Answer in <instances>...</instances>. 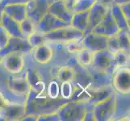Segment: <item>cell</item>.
I'll list each match as a JSON object with an SVG mask.
<instances>
[{"instance_id": "6da1fadb", "label": "cell", "mask_w": 130, "mask_h": 121, "mask_svg": "<svg viewBox=\"0 0 130 121\" xmlns=\"http://www.w3.org/2000/svg\"><path fill=\"white\" fill-rule=\"evenodd\" d=\"M87 110L85 102L69 100L59 107L57 113L61 121H82Z\"/></svg>"}, {"instance_id": "7a4b0ae2", "label": "cell", "mask_w": 130, "mask_h": 121, "mask_svg": "<svg viewBox=\"0 0 130 121\" xmlns=\"http://www.w3.org/2000/svg\"><path fill=\"white\" fill-rule=\"evenodd\" d=\"M117 97L113 92L103 101L93 105V114L97 121H107L112 119L117 109Z\"/></svg>"}, {"instance_id": "3957f363", "label": "cell", "mask_w": 130, "mask_h": 121, "mask_svg": "<svg viewBox=\"0 0 130 121\" xmlns=\"http://www.w3.org/2000/svg\"><path fill=\"white\" fill-rule=\"evenodd\" d=\"M83 32L74 28L70 24L44 34L48 42L67 44L74 40H80L83 37Z\"/></svg>"}, {"instance_id": "277c9868", "label": "cell", "mask_w": 130, "mask_h": 121, "mask_svg": "<svg viewBox=\"0 0 130 121\" xmlns=\"http://www.w3.org/2000/svg\"><path fill=\"white\" fill-rule=\"evenodd\" d=\"M67 99H64L62 98H41L39 96H35L30 102V108L33 111L32 114H37L40 111L39 115L56 112L59 109V107L66 102Z\"/></svg>"}, {"instance_id": "5b68a950", "label": "cell", "mask_w": 130, "mask_h": 121, "mask_svg": "<svg viewBox=\"0 0 130 121\" xmlns=\"http://www.w3.org/2000/svg\"><path fill=\"white\" fill-rule=\"evenodd\" d=\"M91 65L98 73L104 74H112L116 70L114 54L107 49L94 53Z\"/></svg>"}, {"instance_id": "8992f818", "label": "cell", "mask_w": 130, "mask_h": 121, "mask_svg": "<svg viewBox=\"0 0 130 121\" xmlns=\"http://www.w3.org/2000/svg\"><path fill=\"white\" fill-rule=\"evenodd\" d=\"M7 87L12 95L27 102L32 91L30 83L28 78L25 77H10L7 81Z\"/></svg>"}, {"instance_id": "52a82bcc", "label": "cell", "mask_w": 130, "mask_h": 121, "mask_svg": "<svg viewBox=\"0 0 130 121\" xmlns=\"http://www.w3.org/2000/svg\"><path fill=\"white\" fill-rule=\"evenodd\" d=\"M112 87L114 91L120 95H129L130 92V70L129 67H122L113 73Z\"/></svg>"}, {"instance_id": "ba28073f", "label": "cell", "mask_w": 130, "mask_h": 121, "mask_svg": "<svg viewBox=\"0 0 130 121\" xmlns=\"http://www.w3.org/2000/svg\"><path fill=\"white\" fill-rule=\"evenodd\" d=\"M27 113V102H9L8 104L0 111V115L4 120L8 121L22 120Z\"/></svg>"}, {"instance_id": "9c48e42d", "label": "cell", "mask_w": 130, "mask_h": 121, "mask_svg": "<svg viewBox=\"0 0 130 121\" xmlns=\"http://www.w3.org/2000/svg\"><path fill=\"white\" fill-rule=\"evenodd\" d=\"M54 0H31L26 4L27 15L36 23L48 13V8Z\"/></svg>"}, {"instance_id": "30bf717a", "label": "cell", "mask_w": 130, "mask_h": 121, "mask_svg": "<svg viewBox=\"0 0 130 121\" xmlns=\"http://www.w3.org/2000/svg\"><path fill=\"white\" fill-rule=\"evenodd\" d=\"M4 70L11 74H16L23 71L25 66L24 54L11 53L3 57L2 63Z\"/></svg>"}, {"instance_id": "8fae6325", "label": "cell", "mask_w": 130, "mask_h": 121, "mask_svg": "<svg viewBox=\"0 0 130 121\" xmlns=\"http://www.w3.org/2000/svg\"><path fill=\"white\" fill-rule=\"evenodd\" d=\"M32 48L26 37H11L6 47L0 50V55L3 57L11 53L25 54L32 52Z\"/></svg>"}, {"instance_id": "7c38bea8", "label": "cell", "mask_w": 130, "mask_h": 121, "mask_svg": "<svg viewBox=\"0 0 130 121\" xmlns=\"http://www.w3.org/2000/svg\"><path fill=\"white\" fill-rule=\"evenodd\" d=\"M107 37L103 35L89 32L83 35L81 41L84 48H86L93 53L107 49Z\"/></svg>"}, {"instance_id": "4fadbf2b", "label": "cell", "mask_w": 130, "mask_h": 121, "mask_svg": "<svg viewBox=\"0 0 130 121\" xmlns=\"http://www.w3.org/2000/svg\"><path fill=\"white\" fill-rule=\"evenodd\" d=\"M70 24V23H67V22L58 19L56 16L48 12L37 23V31L43 34H45L49 32H52L53 30L68 26Z\"/></svg>"}, {"instance_id": "5bb4252c", "label": "cell", "mask_w": 130, "mask_h": 121, "mask_svg": "<svg viewBox=\"0 0 130 121\" xmlns=\"http://www.w3.org/2000/svg\"><path fill=\"white\" fill-rule=\"evenodd\" d=\"M118 31L119 28L113 20V17L111 15L109 9L108 12L106 14L102 21L97 26H95L91 32L109 37L113 35H116L118 32Z\"/></svg>"}, {"instance_id": "9a60e30c", "label": "cell", "mask_w": 130, "mask_h": 121, "mask_svg": "<svg viewBox=\"0 0 130 121\" xmlns=\"http://www.w3.org/2000/svg\"><path fill=\"white\" fill-rule=\"evenodd\" d=\"M110 8H107L102 3H99L98 1L91 7V8L88 11V27L84 34H86L97 26L104 19L106 14L108 12Z\"/></svg>"}, {"instance_id": "2e32d148", "label": "cell", "mask_w": 130, "mask_h": 121, "mask_svg": "<svg viewBox=\"0 0 130 121\" xmlns=\"http://www.w3.org/2000/svg\"><path fill=\"white\" fill-rule=\"evenodd\" d=\"M31 53H32L33 60L37 63L41 65L49 63L52 61L53 54H54L53 48L48 43H44L33 48Z\"/></svg>"}, {"instance_id": "e0dca14e", "label": "cell", "mask_w": 130, "mask_h": 121, "mask_svg": "<svg viewBox=\"0 0 130 121\" xmlns=\"http://www.w3.org/2000/svg\"><path fill=\"white\" fill-rule=\"evenodd\" d=\"M48 13L58 19L70 24L74 13L66 6L64 0H54L48 8Z\"/></svg>"}, {"instance_id": "ac0fdd59", "label": "cell", "mask_w": 130, "mask_h": 121, "mask_svg": "<svg viewBox=\"0 0 130 121\" xmlns=\"http://www.w3.org/2000/svg\"><path fill=\"white\" fill-rule=\"evenodd\" d=\"M3 12L7 14L12 19L17 21H22L24 20L27 15V10H26V4L21 3H10L6 4L3 6Z\"/></svg>"}, {"instance_id": "d6986e66", "label": "cell", "mask_w": 130, "mask_h": 121, "mask_svg": "<svg viewBox=\"0 0 130 121\" xmlns=\"http://www.w3.org/2000/svg\"><path fill=\"white\" fill-rule=\"evenodd\" d=\"M1 25L6 29L11 37H24L22 34L20 27V22L3 12Z\"/></svg>"}, {"instance_id": "ffe728a7", "label": "cell", "mask_w": 130, "mask_h": 121, "mask_svg": "<svg viewBox=\"0 0 130 121\" xmlns=\"http://www.w3.org/2000/svg\"><path fill=\"white\" fill-rule=\"evenodd\" d=\"M111 14L113 17V20L117 25L119 30H128L129 21L126 19L118 4L114 3L110 8Z\"/></svg>"}, {"instance_id": "44dd1931", "label": "cell", "mask_w": 130, "mask_h": 121, "mask_svg": "<svg viewBox=\"0 0 130 121\" xmlns=\"http://www.w3.org/2000/svg\"><path fill=\"white\" fill-rule=\"evenodd\" d=\"M88 11L74 12L70 21V25L74 28L81 31L84 34L88 27Z\"/></svg>"}, {"instance_id": "7402d4cb", "label": "cell", "mask_w": 130, "mask_h": 121, "mask_svg": "<svg viewBox=\"0 0 130 121\" xmlns=\"http://www.w3.org/2000/svg\"><path fill=\"white\" fill-rule=\"evenodd\" d=\"M113 93V90L110 87H99L92 91L91 98H88L87 102L89 104L95 105L97 102L103 101L107 97H109Z\"/></svg>"}, {"instance_id": "603a6c76", "label": "cell", "mask_w": 130, "mask_h": 121, "mask_svg": "<svg viewBox=\"0 0 130 121\" xmlns=\"http://www.w3.org/2000/svg\"><path fill=\"white\" fill-rule=\"evenodd\" d=\"M93 55V52L84 48L80 52L76 53V60H77L78 64L80 66L83 67V68H87L92 64Z\"/></svg>"}, {"instance_id": "cb8c5ba5", "label": "cell", "mask_w": 130, "mask_h": 121, "mask_svg": "<svg viewBox=\"0 0 130 121\" xmlns=\"http://www.w3.org/2000/svg\"><path fill=\"white\" fill-rule=\"evenodd\" d=\"M20 27L22 34L26 38L37 31V24L29 17H26L24 20L20 21Z\"/></svg>"}, {"instance_id": "d4e9b609", "label": "cell", "mask_w": 130, "mask_h": 121, "mask_svg": "<svg viewBox=\"0 0 130 121\" xmlns=\"http://www.w3.org/2000/svg\"><path fill=\"white\" fill-rule=\"evenodd\" d=\"M57 78L61 82H73L76 78V72L70 66H62L58 69Z\"/></svg>"}, {"instance_id": "484cf974", "label": "cell", "mask_w": 130, "mask_h": 121, "mask_svg": "<svg viewBox=\"0 0 130 121\" xmlns=\"http://www.w3.org/2000/svg\"><path fill=\"white\" fill-rule=\"evenodd\" d=\"M38 76L39 74H37V72H35L33 70L28 71V73L26 74V77L30 83L32 91L36 93H38V91H41L44 88L42 80Z\"/></svg>"}, {"instance_id": "4316f807", "label": "cell", "mask_w": 130, "mask_h": 121, "mask_svg": "<svg viewBox=\"0 0 130 121\" xmlns=\"http://www.w3.org/2000/svg\"><path fill=\"white\" fill-rule=\"evenodd\" d=\"M114 61L116 69L122 67H128L129 65V53L124 50H120L114 53Z\"/></svg>"}, {"instance_id": "83f0119b", "label": "cell", "mask_w": 130, "mask_h": 121, "mask_svg": "<svg viewBox=\"0 0 130 121\" xmlns=\"http://www.w3.org/2000/svg\"><path fill=\"white\" fill-rule=\"evenodd\" d=\"M120 50L129 53L130 39H129V29L128 30H119L116 33Z\"/></svg>"}, {"instance_id": "f1b7e54d", "label": "cell", "mask_w": 130, "mask_h": 121, "mask_svg": "<svg viewBox=\"0 0 130 121\" xmlns=\"http://www.w3.org/2000/svg\"><path fill=\"white\" fill-rule=\"evenodd\" d=\"M75 93V89L72 84V82H61L60 94L62 98L70 100Z\"/></svg>"}, {"instance_id": "f546056e", "label": "cell", "mask_w": 130, "mask_h": 121, "mask_svg": "<svg viewBox=\"0 0 130 121\" xmlns=\"http://www.w3.org/2000/svg\"><path fill=\"white\" fill-rule=\"evenodd\" d=\"M97 0H77L73 8V13L89 11Z\"/></svg>"}, {"instance_id": "4dcf8cb0", "label": "cell", "mask_w": 130, "mask_h": 121, "mask_svg": "<svg viewBox=\"0 0 130 121\" xmlns=\"http://www.w3.org/2000/svg\"><path fill=\"white\" fill-rule=\"evenodd\" d=\"M27 39H28L29 44H31V46L32 48L41 45V44H44V43H48L45 37H44V34L38 32V31L32 33V35H30L29 37H27Z\"/></svg>"}, {"instance_id": "1f68e13d", "label": "cell", "mask_w": 130, "mask_h": 121, "mask_svg": "<svg viewBox=\"0 0 130 121\" xmlns=\"http://www.w3.org/2000/svg\"><path fill=\"white\" fill-rule=\"evenodd\" d=\"M107 50L109 51L111 53H113V54L120 50V44H119L117 37H116V34L111 36V37H107Z\"/></svg>"}, {"instance_id": "d6a6232c", "label": "cell", "mask_w": 130, "mask_h": 121, "mask_svg": "<svg viewBox=\"0 0 130 121\" xmlns=\"http://www.w3.org/2000/svg\"><path fill=\"white\" fill-rule=\"evenodd\" d=\"M83 48H84L83 44L80 40H74L66 44V50L70 53H78L80 52Z\"/></svg>"}, {"instance_id": "836d02e7", "label": "cell", "mask_w": 130, "mask_h": 121, "mask_svg": "<svg viewBox=\"0 0 130 121\" xmlns=\"http://www.w3.org/2000/svg\"><path fill=\"white\" fill-rule=\"evenodd\" d=\"M60 95V87L55 81H53L48 85V96L51 98H59Z\"/></svg>"}, {"instance_id": "e575fe53", "label": "cell", "mask_w": 130, "mask_h": 121, "mask_svg": "<svg viewBox=\"0 0 130 121\" xmlns=\"http://www.w3.org/2000/svg\"><path fill=\"white\" fill-rule=\"evenodd\" d=\"M11 37L8 34L6 29L0 24V50L6 47Z\"/></svg>"}, {"instance_id": "d590c367", "label": "cell", "mask_w": 130, "mask_h": 121, "mask_svg": "<svg viewBox=\"0 0 130 121\" xmlns=\"http://www.w3.org/2000/svg\"><path fill=\"white\" fill-rule=\"evenodd\" d=\"M37 121H60V119L56 111V112L38 115Z\"/></svg>"}, {"instance_id": "8d00e7d4", "label": "cell", "mask_w": 130, "mask_h": 121, "mask_svg": "<svg viewBox=\"0 0 130 121\" xmlns=\"http://www.w3.org/2000/svg\"><path fill=\"white\" fill-rule=\"evenodd\" d=\"M120 7L123 12V14L126 17V19L129 21L130 20V2L123 3L121 5H120Z\"/></svg>"}, {"instance_id": "74e56055", "label": "cell", "mask_w": 130, "mask_h": 121, "mask_svg": "<svg viewBox=\"0 0 130 121\" xmlns=\"http://www.w3.org/2000/svg\"><path fill=\"white\" fill-rule=\"evenodd\" d=\"M31 0H2L1 1V5L3 7L6 4H10V3H21V4H27Z\"/></svg>"}, {"instance_id": "f35d334b", "label": "cell", "mask_w": 130, "mask_h": 121, "mask_svg": "<svg viewBox=\"0 0 130 121\" xmlns=\"http://www.w3.org/2000/svg\"><path fill=\"white\" fill-rule=\"evenodd\" d=\"M10 102L7 98L4 96V95L2 93V91H0V111H1L4 107H6L8 102Z\"/></svg>"}, {"instance_id": "ab89813d", "label": "cell", "mask_w": 130, "mask_h": 121, "mask_svg": "<svg viewBox=\"0 0 130 121\" xmlns=\"http://www.w3.org/2000/svg\"><path fill=\"white\" fill-rule=\"evenodd\" d=\"M83 120H95V115L93 114V111H89L87 110L86 113H85V115H84Z\"/></svg>"}, {"instance_id": "60d3db41", "label": "cell", "mask_w": 130, "mask_h": 121, "mask_svg": "<svg viewBox=\"0 0 130 121\" xmlns=\"http://www.w3.org/2000/svg\"><path fill=\"white\" fill-rule=\"evenodd\" d=\"M99 3H102L107 8H111V7L114 4V0H97Z\"/></svg>"}, {"instance_id": "b9f144b4", "label": "cell", "mask_w": 130, "mask_h": 121, "mask_svg": "<svg viewBox=\"0 0 130 121\" xmlns=\"http://www.w3.org/2000/svg\"><path fill=\"white\" fill-rule=\"evenodd\" d=\"M128 2H130V0H114V3L118 4V5H121L123 3H128Z\"/></svg>"}, {"instance_id": "7bdbcfd3", "label": "cell", "mask_w": 130, "mask_h": 121, "mask_svg": "<svg viewBox=\"0 0 130 121\" xmlns=\"http://www.w3.org/2000/svg\"><path fill=\"white\" fill-rule=\"evenodd\" d=\"M3 7L1 5V3H0V24H1L2 15H3Z\"/></svg>"}, {"instance_id": "ee69618b", "label": "cell", "mask_w": 130, "mask_h": 121, "mask_svg": "<svg viewBox=\"0 0 130 121\" xmlns=\"http://www.w3.org/2000/svg\"><path fill=\"white\" fill-rule=\"evenodd\" d=\"M2 60H3V57L0 55V65H1V63H2Z\"/></svg>"}, {"instance_id": "f6af8a7d", "label": "cell", "mask_w": 130, "mask_h": 121, "mask_svg": "<svg viewBox=\"0 0 130 121\" xmlns=\"http://www.w3.org/2000/svg\"><path fill=\"white\" fill-rule=\"evenodd\" d=\"M1 1H2V0H0V3H1Z\"/></svg>"}]
</instances>
